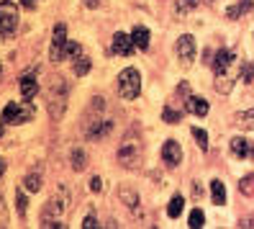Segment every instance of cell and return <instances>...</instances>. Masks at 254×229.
<instances>
[{"mask_svg": "<svg viewBox=\"0 0 254 229\" xmlns=\"http://www.w3.org/2000/svg\"><path fill=\"white\" fill-rule=\"evenodd\" d=\"M234 65H236V54L229 49H218V54L213 57V72H216L213 88L218 93H231L234 83L239 80V72L234 70Z\"/></svg>", "mask_w": 254, "mask_h": 229, "instance_id": "obj_1", "label": "cell"}, {"mask_svg": "<svg viewBox=\"0 0 254 229\" xmlns=\"http://www.w3.org/2000/svg\"><path fill=\"white\" fill-rule=\"evenodd\" d=\"M3 173H5V162H3V160H0V175H3Z\"/></svg>", "mask_w": 254, "mask_h": 229, "instance_id": "obj_36", "label": "cell"}, {"mask_svg": "<svg viewBox=\"0 0 254 229\" xmlns=\"http://www.w3.org/2000/svg\"><path fill=\"white\" fill-rule=\"evenodd\" d=\"M23 186H26V191H31V193H36V191L41 188V178H39V175H26V180H23Z\"/></svg>", "mask_w": 254, "mask_h": 229, "instance_id": "obj_26", "label": "cell"}, {"mask_svg": "<svg viewBox=\"0 0 254 229\" xmlns=\"http://www.w3.org/2000/svg\"><path fill=\"white\" fill-rule=\"evenodd\" d=\"M82 227L85 229H93V227H98V219L93 217V214H90V217H85V222H82Z\"/></svg>", "mask_w": 254, "mask_h": 229, "instance_id": "obj_30", "label": "cell"}, {"mask_svg": "<svg viewBox=\"0 0 254 229\" xmlns=\"http://www.w3.org/2000/svg\"><path fill=\"white\" fill-rule=\"evenodd\" d=\"M18 28V8L13 0H0V34L10 36Z\"/></svg>", "mask_w": 254, "mask_h": 229, "instance_id": "obj_6", "label": "cell"}, {"mask_svg": "<svg viewBox=\"0 0 254 229\" xmlns=\"http://www.w3.org/2000/svg\"><path fill=\"white\" fill-rule=\"evenodd\" d=\"M162 118L167 121V124H177V121L183 118V111H175V109H170V106H167V109H164V114H162Z\"/></svg>", "mask_w": 254, "mask_h": 229, "instance_id": "obj_25", "label": "cell"}, {"mask_svg": "<svg viewBox=\"0 0 254 229\" xmlns=\"http://www.w3.org/2000/svg\"><path fill=\"white\" fill-rule=\"evenodd\" d=\"M87 70H90V59H87V57H77V59H74V75H77V78L87 75Z\"/></svg>", "mask_w": 254, "mask_h": 229, "instance_id": "obj_24", "label": "cell"}, {"mask_svg": "<svg viewBox=\"0 0 254 229\" xmlns=\"http://www.w3.org/2000/svg\"><path fill=\"white\" fill-rule=\"evenodd\" d=\"M177 57L183 59V65H190L192 59H195V39L190 34H183L177 39Z\"/></svg>", "mask_w": 254, "mask_h": 229, "instance_id": "obj_8", "label": "cell"}, {"mask_svg": "<svg viewBox=\"0 0 254 229\" xmlns=\"http://www.w3.org/2000/svg\"><path fill=\"white\" fill-rule=\"evenodd\" d=\"M100 188H103V180H100V178H93V180H90V191H93V193H100Z\"/></svg>", "mask_w": 254, "mask_h": 229, "instance_id": "obj_31", "label": "cell"}, {"mask_svg": "<svg viewBox=\"0 0 254 229\" xmlns=\"http://www.w3.org/2000/svg\"><path fill=\"white\" fill-rule=\"evenodd\" d=\"M72 167H74L77 173H82L85 167H87V155H85L82 149H74V152H72Z\"/></svg>", "mask_w": 254, "mask_h": 229, "instance_id": "obj_20", "label": "cell"}, {"mask_svg": "<svg viewBox=\"0 0 254 229\" xmlns=\"http://www.w3.org/2000/svg\"><path fill=\"white\" fill-rule=\"evenodd\" d=\"M192 139H195V144L205 152L208 149V134H205V129H200V126H192Z\"/></svg>", "mask_w": 254, "mask_h": 229, "instance_id": "obj_21", "label": "cell"}, {"mask_svg": "<svg viewBox=\"0 0 254 229\" xmlns=\"http://www.w3.org/2000/svg\"><path fill=\"white\" fill-rule=\"evenodd\" d=\"M254 8V0H236V3L226 10V16L231 18V21H236V18H242V16H247V13Z\"/></svg>", "mask_w": 254, "mask_h": 229, "instance_id": "obj_12", "label": "cell"}, {"mask_svg": "<svg viewBox=\"0 0 254 229\" xmlns=\"http://www.w3.org/2000/svg\"><path fill=\"white\" fill-rule=\"evenodd\" d=\"M211 196H213V204L216 206H223L226 204V186L216 178V180H211Z\"/></svg>", "mask_w": 254, "mask_h": 229, "instance_id": "obj_17", "label": "cell"}, {"mask_svg": "<svg viewBox=\"0 0 254 229\" xmlns=\"http://www.w3.org/2000/svg\"><path fill=\"white\" fill-rule=\"evenodd\" d=\"M239 227H244V229H254V214H252V217L249 219H244L242 224H239Z\"/></svg>", "mask_w": 254, "mask_h": 229, "instance_id": "obj_34", "label": "cell"}, {"mask_svg": "<svg viewBox=\"0 0 254 229\" xmlns=\"http://www.w3.org/2000/svg\"><path fill=\"white\" fill-rule=\"evenodd\" d=\"M185 106H188V111H190L192 116H205V114H208V101L200 98V96H188Z\"/></svg>", "mask_w": 254, "mask_h": 229, "instance_id": "obj_14", "label": "cell"}, {"mask_svg": "<svg viewBox=\"0 0 254 229\" xmlns=\"http://www.w3.org/2000/svg\"><path fill=\"white\" fill-rule=\"evenodd\" d=\"M183 209H185V198L183 196H172L170 198V206H167V217L170 219H177L183 214Z\"/></svg>", "mask_w": 254, "mask_h": 229, "instance_id": "obj_18", "label": "cell"}, {"mask_svg": "<svg viewBox=\"0 0 254 229\" xmlns=\"http://www.w3.org/2000/svg\"><path fill=\"white\" fill-rule=\"evenodd\" d=\"M18 85H21V96H23L26 101H31V98L39 93V83H36L34 75H23Z\"/></svg>", "mask_w": 254, "mask_h": 229, "instance_id": "obj_13", "label": "cell"}, {"mask_svg": "<svg viewBox=\"0 0 254 229\" xmlns=\"http://www.w3.org/2000/svg\"><path fill=\"white\" fill-rule=\"evenodd\" d=\"M113 52H116V54H121V57H128V54L133 52V39L118 31V34L113 36Z\"/></svg>", "mask_w": 254, "mask_h": 229, "instance_id": "obj_11", "label": "cell"}, {"mask_svg": "<svg viewBox=\"0 0 254 229\" xmlns=\"http://www.w3.org/2000/svg\"><path fill=\"white\" fill-rule=\"evenodd\" d=\"M203 222H205V214H203L200 209H192V211H190V222H188V227H190V229H200Z\"/></svg>", "mask_w": 254, "mask_h": 229, "instance_id": "obj_22", "label": "cell"}, {"mask_svg": "<svg viewBox=\"0 0 254 229\" xmlns=\"http://www.w3.org/2000/svg\"><path fill=\"white\" fill-rule=\"evenodd\" d=\"M21 5H23V8H28V10H34V8L39 5V0H21Z\"/></svg>", "mask_w": 254, "mask_h": 229, "instance_id": "obj_33", "label": "cell"}, {"mask_svg": "<svg viewBox=\"0 0 254 229\" xmlns=\"http://www.w3.org/2000/svg\"><path fill=\"white\" fill-rule=\"evenodd\" d=\"M64 47H67V26L64 23H57L54 26V36H52V59L59 62V59H64Z\"/></svg>", "mask_w": 254, "mask_h": 229, "instance_id": "obj_7", "label": "cell"}, {"mask_svg": "<svg viewBox=\"0 0 254 229\" xmlns=\"http://www.w3.org/2000/svg\"><path fill=\"white\" fill-rule=\"evenodd\" d=\"M67 96H69V88L62 78H57L49 88V114L52 118H62L64 109H67Z\"/></svg>", "mask_w": 254, "mask_h": 229, "instance_id": "obj_4", "label": "cell"}, {"mask_svg": "<svg viewBox=\"0 0 254 229\" xmlns=\"http://www.w3.org/2000/svg\"><path fill=\"white\" fill-rule=\"evenodd\" d=\"M118 93L124 101H136L141 93V75L136 67H126L118 75Z\"/></svg>", "mask_w": 254, "mask_h": 229, "instance_id": "obj_3", "label": "cell"}, {"mask_svg": "<svg viewBox=\"0 0 254 229\" xmlns=\"http://www.w3.org/2000/svg\"><path fill=\"white\" fill-rule=\"evenodd\" d=\"M5 222H8V214H5V206H3V201H0V227H5Z\"/></svg>", "mask_w": 254, "mask_h": 229, "instance_id": "obj_32", "label": "cell"}, {"mask_svg": "<svg viewBox=\"0 0 254 229\" xmlns=\"http://www.w3.org/2000/svg\"><path fill=\"white\" fill-rule=\"evenodd\" d=\"M195 5H198V0H183V3H180V8H177V13L183 16V13H188L190 8H195Z\"/></svg>", "mask_w": 254, "mask_h": 229, "instance_id": "obj_28", "label": "cell"}, {"mask_svg": "<svg viewBox=\"0 0 254 229\" xmlns=\"http://www.w3.org/2000/svg\"><path fill=\"white\" fill-rule=\"evenodd\" d=\"M131 39H133V47L146 49V47H149V28H144V26H133Z\"/></svg>", "mask_w": 254, "mask_h": 229, "instance_id": "obj_16", "label": "cell"}, {"mask_svg": "<svg viewBox=\"0 0 254 229\" xmlns=\"http://www.w3.org/2000/svg\"><path fill=\"white\" fill-rule=\"evenodd\" d=\"M36 109L31 103H8L3 109V124H26L31 121Z\"/></svg>", "mask_w": 254, "mask_h": 229, "instance_id": "obj_5", "label": "cell"}, {"mask_svg": "<svg viewBox=\"0 0 254 229\" xmlns=\"http://www.w3.org/2000/svg\"><path fill=\"white\" fill-rule=\"evenodd\" d=\"M26 204H28V201H26V196L18 193V196H16V206H18V214H21V217H26Z\"/></svg>", "mask_w": 254, "mask_h": 229, "instance_id": "obj_29", "label": "cell"}, {"mask_svg": "<svg viewBox=\"0 0 254 229\" xmlns=\"http://www.w3.org/2000/svg\"><path fill=\"white\" fill-rule=\"evenodd\" d=\"M229 147H231V152H234L236 157H249V160H254V142L244 139V136H234Z\"/></svg>", "mask_w": 254, "mask_h": 229, "instance_id": "obj_10", "label": "cell"}, {"mask_svg": "<svg viewBox=\"0 0 254 229\" xmlns=\"http://www.w3.org/2000/svg\"><path fill=\"white\" fill-rule=\"evenodd\" d=\"M192 193H195V198H200V193H203V188L198 186V183H195V186H192Z\"/></svg>", "mask_w": 254, "mask_h": 229, "instance_id": "obj_35", "label": "cell"}, {"mask_svg": "<svg viewBox=\"0 0 254 229\" xmlns=\"http://www.w3.org/2000/svg\"><path fill=\"white\" fill-rule=\"evenodd\" d=\"M234 121H236V124L242 126V129H247V131L254 129V109H252V111H244V114H236Z\"/></svg>", "mask_w": 254, "mask_h": 229, "instance_id": "obj_19", "label": "cell"}, {"mask_svg": "<svg viewBox=\"0 0 254 229\" xmlns=\"http://www.w3.org/2000/svg\"><path fill=\"white\" fill-rule=\"evenodd\" d=\"M118 196H121V201L126 204V209H128V211H136V209H139V193L133 191V188L124 186L121 191H118Z\"/></svg>", "mask_w": 254, "mask_h": 229, "instance_id": "obj_15", "label": "cell"}, {"mask_svg": "<svg viewBox=\"0 0 254 229\" xmlns=\"http://www.w3.org/2000/svg\"><path fill=\"white\" fill-rule=\"evenodd\" d=\"M64 57H80V44H77V41H67Z\"/></svg>", "mask_w": 254, "mask_h": 229, "instance_id": "obj_27", "label": "cell"}, {"mask_svg": "<svg viewBox=\"0 0 254 229\" xmlns=\"http://www.w3.org/2000/svg\"><path fill=\"white\" fill-rule=\"evenodd\" d=\"M141 160H144V144L136 134H126L124 142L118 144V162H121V167H126V170H136V167H141Z\"/></svg>", "mask_w": 254, "mask_h": 229, "instance_id": "obj_2", "label": "cell"}, {"mask_svg": "<svg viewBox=\"0 0 254 229\" xmlns=\"http://www.w3.org/2000/svg\"><path fill=\"white\" fill-rule=\"evenodd\" d=\"M162 160H164V165H167V167H177V165L183 162V149H180V144H177L175 139L164 142V147H162Z\"/></svg>", "mask_w": 254, "mask_h": 229, "instance_id": "obj_9", "label": "cell"}, {"mask_svg": "<svg viewBox=\"0 0 254 229\" xmlns=\"http://www.w3.org/2000/svg\"><path fill=\"white\" fill-rule=\"evenodd\" d=\"M239 191H242L244 196H254V175H244L242 180H239Z\"/></svg>", "mask_w": 254, "mask_h": 229, "instance_id": "obj_23", "label": "cell"}]
</instances>
